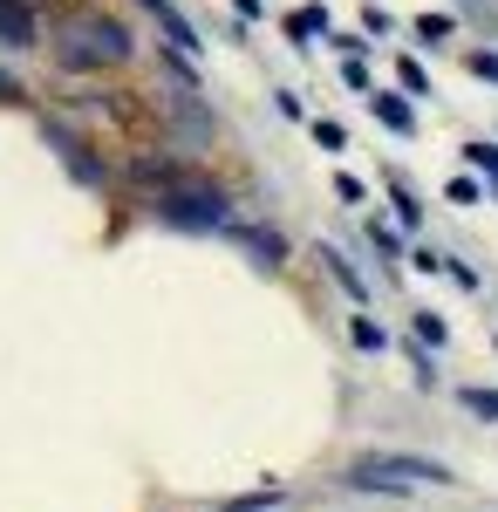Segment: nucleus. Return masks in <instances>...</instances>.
Wrapping results in <instances>:
<instances>
[{
	"instance_id": "nucleus-4",
	"label": "nucleus",
	"mask_w": 498,
	"mask_h": 512,
	"mask_svg": "<svg viewBox=\"0 0 498 512\" xmlns=\"http://www.w3.org/2000/svg\"><path fill=\"white\" fill-rule=\"evenodd\" d=\"M0 35L14 41V48H28V41H35V21H28L14 0H0Z\"/></svg>"
},
{
	"instance_id": "nucleus-8",
	"label": "nucleus",
	"mask_w": 498,
	"mask_h": 512,
	"mask_svg": "<svg viewBox=\"0 0 498 512\" xmlns=\"http://www.w3.org/2000/svg\"><path fill=\"white\" fill-rule=\"evenodd\" d=\"M314 28H328V14H321V7H307V14H294V35H314Z\"/></svg>"
},
{
	"instance_id": "nucleus-1",
	"label": "nucleus",
	"mask_w": 498,
	"mask_h": 512,
	"mask_svg": "<svg viewBox=\"0 0 498 512\" xmlns=\"http://www.w3.org/2000/svg\"><path fill=\"white\" fill-rule=\"evenodd\" d=\"M355 485H383V492H403V485H444V465L437 458H396V451H376V458H362L355 465Z\"/></svg>"
},
{
	"instance_id": "nucleus-9",
	"label": "nucleus",
	"mask_w": 498,
	"mask_h": 512,
	"mask_svg": "<svg viewBox=\"0 0 498 512\" xmlns=\"http://www.w3.org/2000/svg\"><path fill=\"white\" fill-rule=\"evenodd\" d=\"M471 164H478V171H492V178H498V151H492V144H471Z\"/></svg>"
},
{
	"instance_id": "nucleus-10",
	"label": "nucleus",
	"mask_w": 498,
	"mask_h": 512,
	"mask_svg": "<svg viewBox=\"0 0 498 512\" xmlns=\"http://www.w3.org/2000/svg\"><path fill=\"white\" fill-rule=\"evenodd\" d=\"M0 96H21V89H14V82H7V76H0Z\"/></svg>"
},
{
	"instance_id": "nucleus-3",
	"label": "nucleus",
	"mask_w": 498,
	"mask_h": 512,
	"mask_svg": "<svg viewBox=\"0 0 498 512\" xmlns=\"http://www.w3.org/2000/svg\"><path fill=\"white\" fill-rule=\"evenodd\" d=\"M144 7H151L157 21H164V35L178 41V48H198V35H192V21H185V14H178V7H171V0H144Z\"/></svg>"
},
{
	"instance_id": "nucleus-5",
	"label": "nucleus",
	"mask_w": 498,
	"mask_h": 512,
	"mask_svg": "<svg viewBox=\"0 0 498 512\" xmlns=\"http://www.w3.org/2000/svg\"><path fill=\"white\" fill-rule=\"evenodd\" d=\"M376 117H383L389 130H410V110H403L396 96H376Z\"/></svg>"
},
{
	"instance_id": "nucleus-6",
	"label": "nucleus",
	"mask_w": 498,
	"mask_h": 512,
	"mask_svg": "<svg viewBox=\"0 0 498 512\" xmlns=\"http://www.w3.org/2000/svg\"><path fill=\"white\" fill-rule=\"evenodd\" d=\"M417 35H423V41H451V14H423Z\"/></svg>"
},
{
	"instance_id": "nucleus-7",
	"label": "nucleus",
	"mask_w": 498,
	"mask_h": 512,
	"mask_svg": "<svg viewBox=\"0 0 498 512\" xmlns=\"http://www.w3.org/2000/svg\"><path fill=\"white\" fill-rule=\"evenodd\" d=\"M464 410H478V417H498V390H464Z\"/></svg>"
},
{
	"instance_id": "nucleus-2",
	"label": "nucleus",
	"mask_w": 498,
	"mask_h": 512,
	"mask_svg": "<svg viewBox=\"0 0 498 512\" xmlns=\"http://www.w3.org/2000/svg\"><path fill=\"white\" fill-rule=\"evenodd\" d=\"M130 55V35L116 21H76L69 41H62V62L69 69H89V62H123Z\"/></svg>"
}]
</instances>
